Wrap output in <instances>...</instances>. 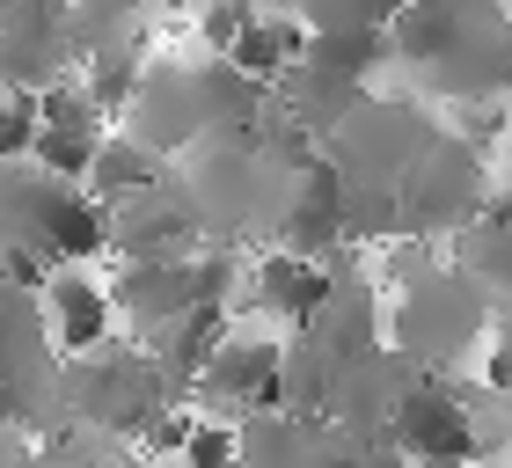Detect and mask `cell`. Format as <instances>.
<instances>
[{
	"mask_svg": "<svg viewBox=\"0 0 512 468\" xmlns=\"http://www.w3.org/2000/svg\"><path fill=\"white\" fill-rule=\"evenodd\" d=\"M395 205H403L410 234H454V227L483 220V205H491V169H483L476 139H461V132L432 139V147L395 176Z\"/></svg>",
	"mask_w": 512,
	"mask_h": 468,
	"instance_id": "6da1fadb",
	"label": "cell"
},
{
	"mask_svg": "<svg viewBox=\"0 0 512 468\" xmlns=\"http://www.w3.org/2000/svg\"><path fill=\"white\" fill-rule=\"evenodd\" d=\"M483 330V286L469 271H447V264H425L403 278L395 293V351L410 359H447Z\"/></svg>",
	"mask_w": 512,
	"mask_h": 468,
	"instance_id": "7a4b0ae2",
	"label": "cell"
},
{
	"mask_svg": "<svg viewBox=\"0 0 512 468\" xmlns=\"http://www.w3.org/2000/svg\"><path fill=\"white\" fill-rule=\"evenodd\" d=\"M66 388H74V410L81 417H96L103 432H147L154 425V410H169L161 403V373H154V359L147 351H81L74 359V373H66Z\"/></svg>",
	"mask_w": 512,
	"mask_h": 468,
	"instance_id": "3957f363",
	"label": "cell"
},
{
	"mask_svg": "<svg viewBox=\"0 0 512 468\" xmlns=\"http://www.w3.org/2000/svg\"><path fill=\"white\" fill-rule=\"evenodd\" d=\"M388 439H395V454L417 461V468H469L483 454L476 410L461 403L454 388H439V381H410L403 388V403L388 410Z\"/></svg>",
	"mask_w": 512,
	"mask_h": 468,
	"instance_id": "277c9868",
	"label": "cell"
},
{
	"mask_svg": "<svg viewBox=\"0 0 512 468\" xmlns=\"http://www.w3.org/2000/svg\"><path fill=\"white\" fill-rule=\"evenodd\" d=\"M191 388L205 410H286V344L271 330H235L205 351Z\"/></svg>",
	"mask_w": 512,
	"mask_h": 468,
	"instance_id": "5b68a950",
	"label": "cell"
},
{
	"mask_svg": "<svg viewBox=\"0 0 512 468\" xmlns=\"http://www.w3.org/2000/svg\"><path fill=\"white\" fill-rule=\"evenodd\" d=\"M44 344H59L66 359L81 351H103L110 330H118V300H110V278H96L88 264H52L44 271Z\"/></svg>",
	"mask_w": 512,
	"mask_h": 468,
	"instance_id": "8992f818",
	"label": "cell"
},
{
	"mask_svg": "<svg viewBox=\"0 0 512 468\" xmlns=\"http://www.w3.org/2000/svg\"><path fill=\"white\" fill-rule=\"evenodd\" d=\"M330 286H337L330 264H322V256H300V249H264L242 278L249 308L264 322H278V330H308L315 308L330 300Z\"/></svg>",
	"mask_w": 512,
	"mask_h": 468,
	"instance_id": "52a82bcc",
	"label": "cell"
},
{
	"mask_svg": "<svg viewBox=\"0 0 512 468\" xmlns=\"http://www.w3.org/2000/svg\"><path fill=\"white\" fill-rule=\"evenodd\" d=\"M81 191H88V198H103V205L139 198V191H161V154H154V147H139L125 125H110V132L96 139V161H88Z\"/></svg>",
	"mask_w": 512,
	"mask_h": 468,
	"instance_id": "ba28073f",
	"label": "cell"
},
{
	"mask_svg": "<svg viewBox=\"0 0 512 468\" xmlns=\"http://www.w3.org/2000/svg\"><path fill=\"white\" fill-rule=\"evenodd\" d=\"M469 249H461V271L476 278L483 293H512V220H469Z\"/></svg>",
	"mask_w": 512,
	"mask_h": 468,
	"instance_id": "9c48e42d",
	"label": "cell"
},
{
	"mask_svg": "<svg viewBox=\"0 0 512 468\" xmlns=\"http://www.w3.org/2000/svg\"><path fill=\"white\" fill-rule=\"evenodd\" d=\"M293 15L308 30H381L395 15V0H293Z\"/></svg>",
	"mask_w": 512,
	"mask_h": 468,
	"instance_id": "30bf717a",
	"label": "cell"
},
{
	"mask_svg": "<svg viewBox=\"0 0 512 468\" xmlns=\"http://www.w3.org/2000/svg\"><path fill=\"white\" fill-rule=\"evenodd\" d=\"M256 15H264L256 0H205V8H198V44H205L213 59H227V52H235V37L249 30Z\"/></svg>",
	"mask_w": 512,
	"mask_h": 468,
	"instance_id": "8fae6325",
	"label": "cell"
},
{
	"mask_svg": "<svg viewBox=\"0 0 512 468\" xmlns=\"http://www.w3.org/2000/svg\"><path fill=\"white\" fill-rule=\"evenodd\" d=\"M0 468H37V461H30V454H22V447H15V439H8V432H0Z\"/></svg>",
	"mask_w": 512,
	"mask_h": 468,
	"instance_id": "7c38bea8",
	"label": "cell"
},
{
	"mask_svg": "<svg viewBox=\"0 0 512 468\" xmlns=\"http://www.w3.org/2000/svg\"><path fill=\"white\" fill-rule=\"evenodd\" d=\"M8 293H15V286H8V271H0V315H8Z\"/></svg>",
	"mask_w": 512,
	"mask_h": 468,
	"instance_id": "4fadbf2b",
	"label": "cell"
}]
</instances>
